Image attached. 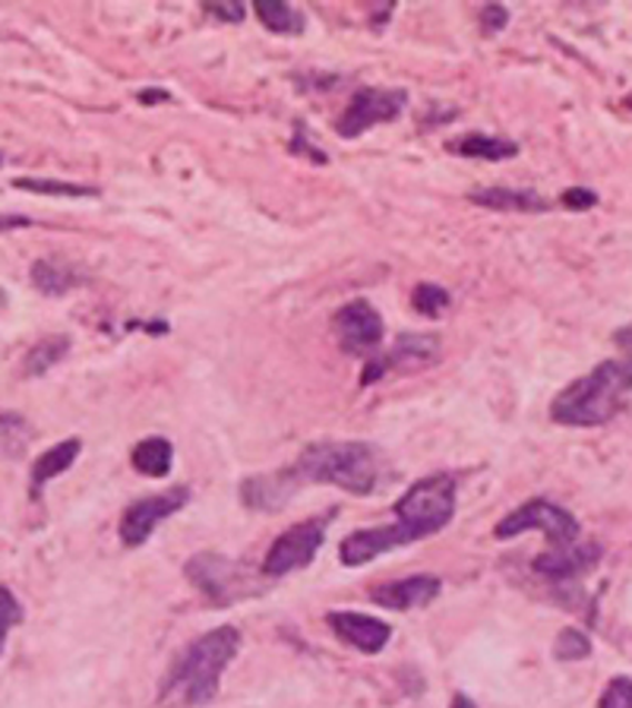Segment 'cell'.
<instances>
[{"instance_id":"obj_1","label":"cell","mask_w":632,"mask_h":708,"mask_svg":"<svg viewBox=\"0 0 632 708\" xmlns=\"http://www.w3.org/2000/svg\"><path fill=\"white\" fill-rule=\"evenodd\" d=\"M237 649H240V632L235 627H218V630L199 636L190 649H184V655L175 661V668L165 673L161 689H158V706H209L216 699L221 673L235 661Z\"/></svg>"},{"instance_id":"obj_2","label":"cell","mask_w":632,"mask_h":708,"mask_svg":"<svg viewBox=\"0 0 632 708\" xmlns=\"http://www.w3.org/2000/svg\"><path fill=\"white\" fill-rule=\"evenodd\" d=\"M632 393L630 361H604L585 376L573 380L553 399L551 417L566 427H601L623 412Z\"/></svg>"},{"instance_id":"obj_3","label":"cell","mask_w":632,"mask_h":708,"mask_svg":"<svg viewBox=\"0 0 632 708\" xmlns=\"http://www.w3.org/2000/svg\"><path fill=\"white\" fill-rule=\"evenodd\" d=\"M295 472L300 481L367 496L379 484V455L367 443H316L300 453Z\"/></svg>"},{"instance_id":"obj_4","label":"cell","mask_w":632,"mask_h":708,"mask_svg":"<svg viewBox=\"0 0 632 708\" xmlns=\"http://www.w3.org/2000/svg\"><path fill=\"white\" fill-rule=\"evenodd\" d=\"M395 515H398L395 525L408 544L443 531L455 515V481L450 474H431L417 481L395 503Z\"/></svg>"},{"instance_id":"obj_5","label":"cell","mask_w":632,"mask_h":708,"mask_svg":"<svg viewBox=\"0 0 632 708\" xmlns=\"http://www.w3.org/2000/svg\"><path fill=\"white\" fill-rule=\"evenodd\" d=\"M184 572L218 608H228V604H235L237 598H247V594H257L259 591L247 567H240V563L221 557V553H197L184 567Z\"/></svg>"},{"instance_id":"obj_6","label":"cell","mask_w":632,"mask_h":708,"mask_svg":"<svg viewBox=\"0 0 632 708\" xmlns=\"http://www.w3.org/2000/svg\"><path fill=\"white\" fill-rule=\"evenodd\" d=\"M532 529L544 531L547 541H551V548H570V544H575V538H579V519L570 510L551 503V500H529V503H522L510 515H503L496 522L494 534L500 541H510L515 534Z\"/></svg>"},{"instance_id":"obj_7","label":"cell","mask_w":632,"mask_h":708,"mask_svg":"<svg viewBox=\"0 0 632 708\" xmlns=\"http://www.w3.org/2000/svg\"><path fill=\"white\" fill-rule=\"evenodd\" d=\"M329 519H333V512L323 515V519L297 522L295 529L278 534L276 544L269 548L266 560H263V572H266L269 579H278V576L304 570V567L316 557V551L323 548V541H326V522H329Z\"/></svg>"},{"instance_id":"obj_8","label":"cell","mask_w":632,"mask_h":708,"mask_svg":"<svg viewBox=\"0 0 632 708\" xmlns=\"http://www.w3.org/2000/svg\"><path fill=\"white\" fill-rule=\"evenodd\" d=\"M405 101H408L405 89H361L338 118V137L355 139L376 124H389L405 111Z\"/></svg>"},{"instance_id":"obj_9","label":"cell","mask_w":632,"mask_h":708,"mask_svg":"<svg viewBox=\"0 0 632 708\" xmlns=\"http://www.w3.org/2000/svg\"><path fill=\"white\" fill-rule=\"evenodd\" d=\"M187 503H190V491L187 488H171V491L156 493V496H142L137 503H130L127 512L120 515V541L127 548L146 544L158 522L184 510Z\"/></svg>"},{"instance_id":"obj_10","label":"cell","mask_w":632,"mask_h":708,"mask_svg":"<svg viewBox=\"0 0 632 708\" xmlns=\"http://www.w3.org/2000/svg\"><path fill=\"white\" fill-rule=\"evenodd\" d=\"M440 357V338L436 335H402L393 352L371 354V364L364 367L361 383L371 386L386 371H421Z\"/></svg>"},{"instance_id":"obj_11","label":"cell","mask_w":632,"mask_h":708,"mask_svg":"<svg viewBox=\"0 0 632 708\" xmlns=\"http://www.w3.org/2000/svg\"><path fill=\"white\" fill-rule=\"evenodd\" d=\"M333 326H336L338 345L348 354H357V357H364V354L371 357V352L383 342V316L376 314L367 301L345 304L333 316Z\"/></svg>"},{"instance_id":"obj_12","label":"cell","mask_w":632,"mask_h":708,"mask_svg":"<svg viewBox=\"0 0 632 708\" xmlns=\"http://www.w3.org/2000/svg\"><path fill=\"white\" fill-rule=\"evenodd\" d=\"M326 623L333 627L338 639H345L348 646H355L357 651H367V655H376V651L386 649L393 630L376 620V617H367V613H352V610H336L326 617Z\"/></svg>"},{"instance_id":"obj_13","label":"cell","mask_w":632,"mask_h":708,"mask_svg":"<svg viewBox=\"0 0 632 708\" xmlns=\"http://www.w3.org/2000/svg\"><path fill=\"white\" fill-rule=\"evenodd\" d=\"M443 589V582L436 576H412V579H398V582H383L371 591L379 608L389 610H415L427 608Z\"/></svg>"},{"instance_id":"obj_14","label":"cell","mask_w":632,"mask_h":708,"mask_svg":"<svg viewBox=\"0 0 632 708\" xmlns=\"http://www.w3.org/2000/svg\"><path fill=\"white\" fill-rule=\"evenodd\" d=\"M601 548L598 544H570V548H553L551 553H541L534 560V572L547 576L553 582H570L575 576L598 567Z\"/></svg>"},{"instance_id":"obj_15","label":"cell","mask_w":632,"mask_h":708,"mask_svg":"<svg viewBox=\"0 0 632 708\" xmlns=\"http://www.w3.org/2000/svg\"><path fill=\"white\" fill-rule=\"evenodd\" d=\"M402 544H408V541H405V534L398 531V525L364 529V531H355V534H348V538L342 541V548H338V560H342L345 567H364V563L376 560L379 553L393 551V548H402Z\"/></svg>"},{"instance_id":"obj_16","label":"cell","mask_w":632,"mask_h":708,"mask_svg":"<svg viewBox=\"0 0 632 708\" xmlns=\"http://www.w3.org/2000/svg\"><path fill=\"white\" fill-rule=\"evenodd\" d=\"M295 481H300L295 469L269 474V478H247L240 496L250 510H282V503L295 493Z\"/></svg>"},{"instance_id":"obj_17","label":"cell","mask_w":632,"mask_h":708,"mask_svg":"<svg viewBox=\"0 0 632 708\" xmlns=\"http://www.w3.org/2000/svg\"><path fill=\"white\" fill-rule=\"evenodd\" d=\"M472 203L496 213H547V199L537 197L534 190H506V187H484L474 190Z\"/></svg>"},{"instance_id":"obj_18","label":"cell","mask_w":632,"mask_h":708,"mask_svg":"<svg viewBox=\"0 0 632 708\" xmlns=\"http://www.w3.org/2000/svg\"><path fill=\"white\" fill-rule=\"evenodd\" d=\"M82 282H86V276L77 273L73 266L60 263V259H39V263L32 266V285L39 288L41 295L48 297L67 295V292H73Z\"/></svg>"},{"instance_id":"obj_19","label":"cell","mask_w":632,"mask_h":708,"mask_svg":"<svg viewBox=\"0 0 632 708\" xmlns=\"http://www.w3.org/2000/svg\"><path fill=\"white\" fill-rule=\"evenodd\" d=\"M79 450H82L79 440H63L58 446H51L48 453H41L39 459H36V465H32V496H39L51 478L67 472V469L77 462Z\"/></svg>"},{"instance_id":"obj_20","label":"cell","mask_w":632,"mask_h":708,"mask_svg":"<svg viewBox=\"0 0 632 708\" xmlns=\"http://www.w3.org/2000/svg\"><path fill=\"white\" fill-rule=\"evenodd\" d=\"M450 149H453L455 156L484 158V161H503V158L519 156V142H513V139L484 137V134H468V137L453 139Z\"/></svg>"},{"instance_id":"obj_21","label":"cell","mask_w":632,"mask_h":708,"mask_svg":"<svg viewBox=\"0 0 632 708\" xmlns=\"http://www.w3.org/2000/svg\"><path fill=\"white\" fill-rule=\"evenodd\" d=\"M254 13L259 17V22L276 32V36H300L304 32V13L292 7V3H282V0H257L254 3Z\"/></svg>"},{"instance_id":"obj_22","label":"cell","mask_w":632,"mask_h":708,"mask_svg":"<svg viewBox=\"0 0 632 708\" xmlns=\"http://www.w3.org/2000/svg\"><path fill=\"white\" fill-rule=\"evenodd\" d=\"M171 459H175V446L165 436H149L134 446V469L149 478H165L171 472Z\"/></svg>"},{"instance_id":"obj_23","label":"cell","mask_w":632,"mask_h":708,"mask_svg":"<svg viewBox=\"0 0 632 708\" xmlns=\"http://www.w3.org/2000/svg\"><path fill=\"white\" fill-rule=\"evenodd\" d=\"M67 352H70V338H67V335H48V338H41L32 352L26 354L22 374L26 376L48 374L55 364H60V361H63V354Z\"/></svg>"},{"instance_id":"obj_24","label":"cell","mask_w":632,"mask_h":708,"mask_svg":"<svg viewBox=\"0 0 632 708\" xmlns=\"http://www.w3.org/2000/svg\"><path fill=\"white\" fill-rule=\"evenodd\" d=\"M13 187L29 190V194H45V197H96L99 190L70 184V180H48V177H17Z\"/></svg>"},{"instance_id":"obj_25","label":"cell","mask_w":632,"mask_h":708,"mask_svg":"<svg viewBox=\"0 0 632 708\" xmlns=\"http://www.w3.org/2000/svg\"><path fill=\"white\" fill-rule=\"evenodd\" d=\"M32 443V427L20 414H0V455H20Z\"/></svg>"},{"instance_id":"obj_26","label":"cell","mask_w":632,"mask_h":708,"mask_svg":"<svg viewBox=\"0 0 632 708\" xmlns=\"http://www.w3.org/2000/svg\"><path fill=\"white\" fill-rule=\"evenodd\" d=\"M592 655V639L579 630H563L553 642V658L556 661H582Z\"/></svg>"},{"instance_id":"obj_27","label":"cell","mask_w":632,"mask_h":708,"mask_svg":"<svg viewBox=\"0 0 632 708\" xmlns=\"http://www.w3.org/2000/svg\"><path fill=\"white\" fill-rule=\"evenodd\" d=\"M415 311L424 316H440L446 307H450V292H443L440 285H431V282H424V285H417L415 288Z\"/></svg>"},{"instance_id":"obj_28","label":"cell","mask_w":632,"mask_h":708,"mask_svg":"<svg viewBox=\"0 0 632 708\" xmlns=\"http://www.w3.org/2000/svg\"><path fill=\"white\" fill-rule=\"evenodd\" d=\"M20 620H22V608H20V601H17V594L7 589V586H0V651H3V646H7V632L13 630Z\"/></svg>"},{"instance_id":"obj_29","label":"cell","mask_w":632,"mask_h":708,"mask_svg":"<svg viewBox=\"0 0 632 708\" xmlns=\"http://www.w3.org/2000/svg\"><path fill=\"white\" fill-rule=\"evenodd\" d=\"M598 708H632V677H613Z\"/></svg>"},{"instance_id":"obj_30","label":"cell","mask_w":632,"mask_h":708,"mask_svg":"<svg viewBox=\"0 0 632 708\" xmlns=\"http://www.w3.org/2000/svg\"><path fill=\"white\" fill-rule=\"evenodd\" d=\"M560 203L566 206V209H573V213H585V209H592L598 206V194L594 190H585V187H573V190H566Z\"/></svg>"},{"instance_id":"obj_31","label":"cell","mask_w":632,"mask_h":708,"mask_svg":"<svg viewBox=\"0 0 632 708\" xmlns=\"http://www.w3.org/2000/svg\"><path fill=\"white\" fill-rule=\"evenodd\" d=\"M506 22H510V10H506V7H500V3H491V7H484V10H481V26H484V32H487V36H491V32H500Z\"/></svg>"},{"instance_id":"obj_32","label":"cell","mask_w":632,"mask_h":708,"mask_svg":"<svg viewBox=\"0 0 632 708\" xmlns=\"http://www.w3.org/2000/svg\"><path fill=\"white\" fill-rule=\"evenodd\" d=\"M203 10L206 13H213L216 20H225V22H240L244 20V7L240 3H203Z\"/></svg>"},{"instance_id":"obj_33","label":"cell","mask_w":632,"mask_h":708,"mask_svg":"<svg viewBox=\"0 0 632 708\" xmlns=\"http://www.w3.org/2000/svg\"><path fill=\"white\" fill-rule=\"evenodd\" d=\"M613 345L626 354V361L632 364V323L630 326H623V330H616V333H613Z\"/></svg>"},{"instance_id":"obj_34","label":"cell","mask_w":632,"mask_h":708,"mask_svg":"<svg viewBox=\"0 0 632 708\" xmlns=\"http://www.w3.org/2000/svg\"><path fill=\"white\" fill-rule=\"evenodd\" d=\"M20 225H32L26 216H0V232H10V228H20Z\"/></svg>"},{"instance_id":"obj_35","label":"cell","mask_w":632,"mask_h":708,"mask_svg":"<svg viewBox=\"0 0 632 708\" xmlns=\"http://www.w3.org/2000/svg\"><path fill=\"white\" fill-rule=\"evenodd\" d=\"M139 101H142V105H158V101H168V92H142Z\"/></svg>"},{"instance_id":"obj_36","label":"cell","mask_w":632,"mask_h":708,"mask_svg":"<svg viewBox=\"0 0 632 708\" xmlns=\"http://www.w3.org/2000/svg\"><path fill=\"white\" fill-rule=\"evenodd\" d=\"M453 708H477V706H474L468 696H462V692H458V696L453 699Z\"/></svg>"},{"instance_id":"obj_37","label":"cell","mask_w":632,"mask_h":708,"mask_svg":"<svg viewBox=\"0 0 632 708\" xmlns=\"http://www.w3.org/2000/svg\"><path fill=\"white\" fill-rule=\"evenodd\" d=\"M0 161H3V158H0Z\"/></svg>"}]
</instances>
